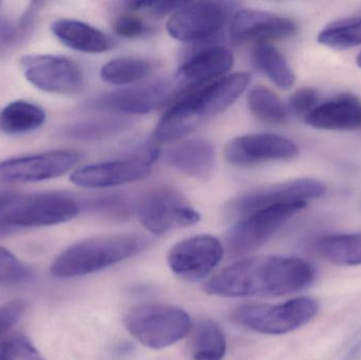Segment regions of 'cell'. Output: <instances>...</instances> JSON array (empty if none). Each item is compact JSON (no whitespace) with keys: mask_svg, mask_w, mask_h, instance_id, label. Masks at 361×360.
Listing matches in <instances>:
<instances>
[{"mask_svg":"<svg viewBox=\"0 0 361 360\" xmlns=\"http://www.w3.org/2000/svg\"><path fill=\"white\" fill-rule=\"evenodd\" d=\"M316 277L313 264L301 258L257 256L227 266L204 290L220 297H279L307 290Z\"/></svg>","mask_w":361,"mask_h":360,"instance_id":"1","label":"cell"},{"mask_svg":"<svg viewBox=\"0 0 361 360\" xmlns=\"http://www.w3.org/2000/svg\"><path fill=\"white\" fill-rule=\"evenodd\" d=\"M252 76L238 72L187 88L165 112L154 130L158 143L177 142L216 118L246 90Z\"/></svg>","mask_w":361,"mask_h":360,"instance_id":"2","label":"cell"},{"mask_svg":"<svg viewBox=\"0 0 361 360\" xmlns=\"http://www.w3.org/2000/svg\"><path fill=\"white\" fill-rule=\"evenodd\" d=\"M148 245L145 237L114 234L94 237L68 247L51 266L53 276L75 278L101 272L141 253Z\"/></svg>","mask_w":361,"mask_h":360,"instance_id":"3","label":"cell"},{"mask_svg":"<svg viewBox=\"0 0 361 360\" xmlns=\"http://www.w3.org/2000/svg\"><path fill=\"white\" fill-rule=\"evenodd\" d=\"M78 201L65 194L0 197V228H42L71 221L80 213Z\"/></svg>","mask_w":361,"mask_h":360,"instance_id":"4","label":"cell"},{"mask_svg":"<svg viewBox=\"0 0 361 360\" xmlns=\"http://www.w3.org/2000/svg\"><path fill=\"white\" fill-rule=\"evenodd\" d=\"M127 331L143 346L154 350L169 348L191 331L187 312L169 304H143L125 316Z\"/></svg>","mask_w":361,"mask_h":360,"instance_id":"5","label":"cell"},{"mask_svg":"<svg viewBox=\"0 0 361 360\" xmlns=\"http://www.w3.org/2000/svg\"><path fill=\"white\" fill-rule=\"evenodd\" d=\"M318 311L315 299L299 297L279 304H246L233 311V319L257 333L283 335L311 323Z\"/></svg>","mask_w":361,"mask_h":360,"instance_id":"6","label":"cell"},{"mask_svg":"<svg viewBox=\"0 0 361 360\" xmlns=\"http://www.w3.org/2000/svg\"><path fill=\"white\" fill-rule=\"evenodd\" d=\"M307 206V203L274 205L241 218L227 234L229 254L243 256L256 251Z\"/></svg>","mask_w":361,"mask_h":360,"instance_id":"7","label":"cell"},{"mask_svg":"<svg viewBox=\"0 0 361 360\" xmlns=\"http://www.w3.org/2000/svg\"><path fill=\"white\" fill-rule=\"evenodd\" d=\"M326 186L319 180L311 178L288 180L275 185L250 190L233 199L227 211L233 217L241 218L274 205L307 203L326 194Z\"/></svg>","mask_w":361,"mask_h":360,"instance_id":"8","label":"cell"},{"mask_svg":"<svg viewBox=\"0 0 361 360\" xmlns=\"http://www.w3.org/2000/svg\"><path fill=\"white\" fill-rule=\"evenodd\" d=\"M235 6L228 1L187 2L169 18L167 31L180 42L208 39L226 25Z\"/></svg>","mask_w":361,"mask_h":360,"instance_id":"9","label":"cell"},{"mask_svg":"<svg viewBox=\"0 0 361 360\" xmlns=\"http://www.w3.org/2000/svg\"><path fill=\"white\" fill-rule=\"evenodd\" d=\"M82 158L78 150L61 149L10 159L0 162V181L33 183L56 179L71 171Z\"/></svg>","mask_w":361,"mask_h":360,"instance_id":"10","label":"cell"},{"mask_svg":"<svg viewBox=\"0 0 361 360\" xmlns=\"http://www.w3.org/2000/svg\"><path fill=\"white\" fill-rule=\"evenodd\" d=\"M20 66L27 82L44 92L74 94L84 85V76L80 68L65 57L25 55L21 58Z\"/></svg>","mask_w":361,"mask_h":360,"instance_id":"11","label":"cell"},{"mask_svg":"<svg viewBox=\"0 0 361 360\" xmlns=\"http://www.w3.org/2000/svg\"><path fill=\"white\" fill-rule=\"evenodd\" d=\"M222 243L212 236L200 235L180 241L169 252V264L176 275L187 281L209 276L222 261Z\"/></svg>","mask_w":361,"mask_h":360,"instance_id":"12","label":"cell"},{"mask_svg":"<svg viewBox=\"0 0 361 360\" xmlns=\"http://www.w3.org/2000/svg\"><path fill=\"white\" fill-rule=\"evenodd\" d=\"M292 139L274 133H254L231 139L224 150L225 160L238 167H247L267 161L290 160L299 154Z\"/></svg>","mask_w":361,"mask_h":360,"instance_id":"13","label":"cell"},{"mask_svg":"<svg viewBox=\"0 0 361 360\" xmlns=\"http://www.w3.org/2000/svg\"><path fill=\"white\" fill-rule=\"evenodd\" d=\"M298 25L294 19L257 10L238 11L231 25L233 44H269L294 35Z\"/></svg>","mask_w":361,"mask_h":360,"instance_id":"14","label":"cell"},{"mask_svg":"<svg viewBox=\"0 0 361 360\" xmlns=\"http://www.w3.org/2000/svg\"><path fill=\"white\" fill-rule=\"evenodd\" d=\"M173 93L171 84L157 80L99 95L90 101V107L128 114L150 113L169 101Z\"/></svg>","mask_w":361,"mask_h":360,"instance_id":"15","label":"cell"},{"mask_svg":"<svg viewBox=\"0 0 361 360\" xmlns=\"http://www.w3.org/2000/svg\"><path fill=\"white\" fill-rule=\"evenodd\" d=\"M152 170V162L145 159L111 161L75 169L70 175V181L91 190L114 187L145 179Z\"/></svg>","mask_w":361,"mask_h":360,"instance_id":"16","label":"cell"},{"mask_svg":"<svg viewBox=\"0 0 361 360\" xmlns=\"http://www.w3.org/2000/svg\"><path fill=\"white\" fill-rule=\"evenodd\" d=\"M179 192L171 188H157L146 194L137 204V218L152 234L163 235L180 226V215L186 206Z\"/></svg>","mask_w":361,"mask_h":360,"instance_id":"17","label":"cell"},{"mask_svg":"<svg viewBox=\"0 0 361 360\" xmlns=\"http://www.w3.org/2000/svg\"><path fill=\"white\" fill-rule=\"evenodd\" d=\"M305 124L315 129L352 131L361 128V101L351 93L335 95L305 118Z\"/></svg>","mask_w":361,"mask_h":360,"instance_id":"18","label":"cell"},{"mask_svg":"<svg viewBox=\"0 0 361 360\" xmlns=\"http://www.w3.org/2000/svg\"><path fill=\"white\" fill-rule=\"evenodd\" d=\"M165 163L183 175L197 180L212 177L216 154L212 144L205 139H189L166 150Z\"/></svg>","mask_w":361,"mask_h":360,"instance_id":"19","label":"cell"},{"mask_svg":"<svg viewBox=\"0 0 361 360\" xmlns=\"http://www.w3.org/2000/svg\"><path fill=\"white\" fill-rule=\"evenodd\" d=\"M233 55L228 49L212 46L193 55L178 72V80L190 86L222 77L233 66Z\"/></svg>","mask_w":361,"mask_h":360,"instance_id":"20","label":"cell"},{"mask_svg":"<svg viewBox=\"0 0 361 360\" xmlns=\"http://www.w3.org/2000/svg\"><path fill=\"white\" fill-rule=\"evenodd\" d=\"M51 31L68 48L78 52L97 54L107 52L116 46L111 36L101 30L74 19H59L51 25Z\"/></svg>","mask_w":361,"mask_h":360,"instance_id":"21","label":"cell"},{"mask_svg":"<svg viewBox=\"0 0 361 360\" xmlns=\"http://www.w3.org/2000/svg\"><path fill=\"white\" fill-rule=\"evenodd\" d=\"M44 110L35 104L15 101L0 111V131L6 135H25L44 126Z\"/></svg>","mask_w":361,"mask_h":360,"instance_id":"22","label":"cell"},{"mask_svg":"<svg viewBox=\"0 0 361 360\" xmlns=\"http://www.w3.org/2000/svg\"><path fill=\"white\" fill-rule=\"evenodd\" d=\"M316 251L335 266H361V232L324 237L316 244Z\"/></svg>","mask_w":361,"mask_h":360,"instance_id":"23","label":"cell"},{"mask_svg":"<svg viewBox=\"0 0 361 360\" xmlns=\"http://www.w3.org/2000/svg\"><path fill=\"white\" fill-rule=\"evenodd\" d=\"M226 349V337L218 323L203 321L195 325L190 340L193 360H222Z\"/></svg>","mask_w":361,"mask_h":360,"instance_id":"24","label":"cell"},{"mask_svg":"<svg viewBox=\"0 0 361 360\" xmlns=\"http://www.w3.org/2000/svg\"><path fill=\"white\" fill-rule=\"evenodd\" d=\"M255 63L257 67L282 90L294 86L296 76L286 57L271 44H260L255 49Z\"/></svg>","mask_w":361,"mask_h":360,"instance_id":"25","label":"cell"},{"mask_svg":"<svg viewBox=\"0 0 361 360\" xmlns=\"http://www.w3.org/2000/svg\"><path fill=\"white\" fill-rule=\"evenodd\" d=\"M131 123L126 118H99L74 123L66 128V135L78 141H101L124 132Z\"/></svg>","mask_w":361,"mask_h":360,"instance_id":"26","label":"cell"},{"mask_svg":"<svg viewBox=\"0 0 361 360\" xmlns=\"http://www.w3.org/2000/svg\"><path fill=\"white\" fill-rule=\"evenodd\" d=\"M154 70V63L143 58L124 57L108 61L101 70L104 82L112 85L135 84L147 77Z\"/></svg>","mask_w":361,"mask_h":360,"instance_id":"27","label":"cell"},{"mask_svg":"<svg viewBox=\"0 0 361 360\" xmlns=\"http://www.w3.org/2000/svg\"><path fill=\"white\" fill-rule=\"evenodd\" d=\"M318 42L335 50H348L360 46L361 14L339 19L326 25L318 34Z\"/></svg>","mask_w":361,"mask_h":360,"instance_id":"28","label":"cell"},{"mask_svg":"<svg viewBox=\"0 0 361 360\" xmlns=\"http://www.w3.org/2000/svg\"><path fill=\"white\" fill-rule=\"evenodd\" d=\"M250 112L259 120L269 124H282L288 118V109L279 97L267 87L257 86L247 97Z\"/></svg>","mask_w":361,"mask_h":360,"instance_id":"29","label":"cell"},{"mask_svg":"<svg viewBox=\"0 0 361 360\" xmlns=\"http://www.w3.org/2000/svg\"><path fill=\"white\" fill-rule=\"evenodd\" d=\"M32 268L0 247V285H17L32 278Z\"/></svg>","mask_w":361,"mask_h":360,"instance_id":"30","label":"cell"},{"mask_svg":"<svg viewBox=\"0 0 361 360\" xmlns=\"http://www.w3.org/2000/svg\"><path fill=\"white\" fill-rule=\"evenodd\" d=\"M0 360L44 359L27 338L15 336L0 345Z\"/></svg>","mask_w":361,"mask_h":360,"instance_id":"31","label":"cell"},{"mask_svg":"<svg viewBox=\"0 0 361 360\" xmlns=\"http://www.w3.org/2000/svg\"><path fill=\"white\" fill-rule=\"evenodd\" d=\"M318 104H319L318 91L311 87H305L297 90L290 97L286 109L293 116L305 118L317 107Z\"/></svg>","mask_w":361,"mask_h":360,"instance_id":"32","label":"cell"},{"mask_svg":"<svg viewBox=\"0 0 361 360\" xmlns=\"http://www.w3.org/2000/svg\"><path fill=\"white\" fill-rule=\"evenodd\" d=\"M114 29L125 38H139L149 32V27L137 15L123 14L114 20Z\"/></svg>","mask_w":361,"mask_h":360,"instance_id":"33","label":"cell"},{"mask_svg":"<svg viewBox=\"0 0 361 360\" xmlns=\"http://www.w3.org/2000/svg\"><path fill=\"white\" fill-rule=\"evenodd\" d=\"M25 312V304L23 300H13L0 306V335L8 332L13 325L20 321Z\"/></svg>","mask_w":361,"mask_h":360,"instance_id":"34","label":"cell"},{"mask_svg":"<svg viewBox=\"0 0 361 360\" xmlns=\"http://www.w3.org/2000/svg\"><path fill=\"white\" fill-rule=\"evenodd\" d=\"M93 209L114 217H125L128 213L126 201L120 197H106L93 203Z\"/></svg>","mask_w":361,"mask_h":360,"instance_id":"35","label":"cell"},{"mask_svg":"<svg viewBox=\"0 0 361 360\" xmlns=\"http://www.w3.org/2000/svg\"><path fill=\"white\" fill-rule=\"evenodd\" d=\"M187 2H157L149 1L146 10L152 11L157 16H165L171 12H177L180 8L186 4Z\"/></svg>","mask_w":361,"mask_h":360,"instance_id":"36","label":"cell"},{"mask_svg":"<svg viewBox=\"0 0 361 360\" xmlns=\"http://www.w3.org/2000/svg\"><path fill=\"white\" fill-rule=\"evenodd\" d=\"M343 360H361V338L349 349Z\"/></svg>","mask_w":361,"mask_h":360,"instance_id":"37","label":"cell"},{"mask_svg":"<svg viewBox=\"0 0 361 360\" xmlns=\"http://www.w3.org/2000/svg\"><path fill=\"white\" fill-rule=\"evenodd\" d=\"M356 63H357L358 67L361 69V52L358 54L357 58H356Z\"/></svg>","mask_w":361,"mask_h":360,"instance_id":"38","label":"cell"}]
</instances>
